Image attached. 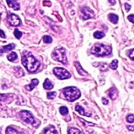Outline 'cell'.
<instances>
[{
  "label": "cell",
  "mask_w": 134,
  "mask_h": 134,
  "mask_svg": "<svg viewBox=\"0 0 134 134\" xmlns=\"http://www.w3.org/2000/svg\"><path fill=\"white\" fill-rule=\"evenodd\" d=\"M81 14H82V18L83 20H88L94 17L93 11L87 6H85L81 9Z\"/></svg>",
  "instance_id": "cell-8"
},
{
  "label": "cell",
  "mask_w": 134,
  "mask_h": 134,
  "mask_svg": "<svg viewBox=\"0 0 134 134\" xmlns=\"http://www.w3.org/2000/svg\"><path fill=\"white\" fill-rule=\"evenodd\" d=\"M22 64L29 72H35L39 69L40 63L35 58L30 52L25 51L22 56Z\"/></svg>",
  "instance_id": "cell-1"
},
{
  "label": "cell",
  "mask_w": 134,
  "mask_h": 134,
  "mask_svg": "<svg viewBox=\"0 0 134 134\" xmlns=\"http://www.w3.org/2000/svg\"><path fill=\"white\" fill-rule=\"evenodd\" d=\"M39 80L38 79H32L31 80V84H29V85H27L25 86V89H27V90L28 91H31L33 89H34L37 85L39 84Z\"/></svg>",
  "instance_id": "cell-11"
},
{
  "label": "cell",
  "mask_w": 134,
  "mask_h": 134,
  "mask_svg": "<svg viewBox=\"0 0 134 134\" xmlns=\"http://www.w3.org/2000/svg\"><path fill=\"white\" fill-rule=\"evenodd\" d=\"M102 102L104 105H107V103H108V100H107L106 98H102Z\"/></svg>",
  "instance_id": "cell-34"
},
{
  "label": "cell",
  "mask_w": 134,
  "mask_h": 134,
  "mask_svg": "<svg viewBox=\"0 0 134 134\" xmlns=\"http://www.w3.org/2000/svg\"><path fill=\"white\" fill-rule=\"evenodd\" d=\"M57 96V93L56 92H50V93H47V97L48 99H50V100H53Z\"/></svg>",
  "instance_id": "cell-24"
},
{
  "label": "cell",
  "mask_w": 134,
  "mask_h": 134,
  "mask_svg": "<svg viewBox=\"0 0 134 134\" xmlns=\"http://www.w3.org/2000/svg\"><path fill=\"white\" fill-rule=\"evenodd\" d=\"M63 93H64L66 100L70 102H73L74 100H76L81 96L79 89L74 86L64 88L63 89Z\"/></svg>",
  "instance_id": "cell-3"
},
{
  "label": "cell",
  "mask_w": 134,
  "mask_h": 134,
  "mask_svg": "<svg viewBox=\"0 0 134 134\" xmlns=\"http://www.w3.org/2000/svg\"><path fill=\"white\" fill-rule=\"evenodd\" d=\"M53 73L60 79H66L71 77V74L66 69L62 68H55L53 69Z\"/></svg>",
  "instance_id": "cell-5"
},
{
  "label": "cell",
  "mask_w": 134,
  "mask_h": 134,
  "mask_svg": "<svg viewBox=\"0 0 134 134\" xmlns=\"http://www.w3.org/2000/svg\"><path fill=\"white\" fill-rule=\"evenodd\" d=\"M6 133H20V132L16 131V129L12 128V127H8L6 131Z\"/></svg>",
  "instance_id": "cell-27"
},
{
  "label": "cell",
  "mask_w": 134,
  "mask_h": 134,
  "mask_svg": "<svg viewBox=\"0 0 134 134\" xmlns=\"http://www.w3.org/2000/svg\"><path fill=\"white\" fill-rule=\"evenodd\" d=\"M74 65L76 66V68H77V71L79 74H80L81 75H84L85 74H86V72H85V71L82 68V67L79 64V62H74Z\"/></svg>",
  "instance_id": "cell-17"
},
{
  "label": "cell",
  "mask_w": 134,
  "mask_h": 134,
  "mask_svg": "<svg viewBox=\"0 0 134 134\" xmlns=\"http://www.w3.org/2000/svg\"><path fill=\"white\" fill-rule=\"evenodd\" d=\"M128 20L132 22V23L134 24V14H131V15H129L128 16Z\"/></svg>",
  "instance_id": "cell-31"
},
{
  "label": "cell",
  "mask_w": 134,
  "mask_h": 134,
  "mask_svg": "<svg viewBox=\"0 0 134 134\" xmlns=\"http://www.w3.org/2000/svg\"><path fill=\"white\" fill-rule=\"evenodd\" d=\"M108 18L111 22H112L113 24H117L118 21V15H115L114 13H110L108 15Z\"/></svg>",
  "instance_id": "cell-16"
},
{
  "label": "cell",
  "mask_w": 134,
  "mask_h": 134,
  "mask_svg": "<svg viewBox=\"0 0 134 134\" xmlns=\"http://www.w3.org/2000/svg\"><path fill=\"white\" fill-rule=\"evenodd\" d=\"M20 116L21 119L25 122H27L28 124H34L35 122V120L34 117L32 116V114L28 111H21L20 112Z\"/></svg>",
  "instance_id": "cell-6"
},
{
  "label": "cell",
  "mask_w": 134,
  "mask_h": 134,
  "mask_svg": "<svg viewBox=\"0 0 134 134\" xmlns=\"http://www.w3.org/2000/svg\"><path fill=\"white\" fill-rule=\"evenodd\" d=\"M75 111H78L80 114L82 115H85V116H91V114H87V113H85V110L83 109V107H81L80 105H76L75 107Z\"/></svg>",
  "instance_id": "cell-13"
},
{
  "label": "cell",
  "mask_w": 134,
  "mask_h": 134,
  "mask_svg": "<svg viewBox=\"0 0 134 134\" xmlns=\"http://www.w3.org/2000/svg\"><path fill=\"white\" fill-rule=\"evenodd\" d=\"M14 74L17 77L20 78V77H22L24 75V72L21 67H14Z\"/></svg>",
  "instance_id": "cell-12"
},
{
  "label": "cell",
  "mask_w": 134,
  "mask_h": 134,
  "mask_svg": "<svg viewBox=\"0 0 134 134\" xmlns=\"http://www.w3.org/2000/svg\"><path fill=\"white\" fill-rule=\"evenodd\" d=\"M17 57H18L17 55L15 52H12V53H10L8 56H7V59H8L10 61H13V62L16 61Z\"/></svg>",
  "instance_id": "cell-19"
},
{
  "label": "cell",
  "mask_w": 134,
  "mask_h": 134,
  "mask_svg": "<svg viewBox=\"0 0 134 134\" xmlns=\"http://www.w3.org/2000/svg\"><path fill=\"white\" fill-rule=\"evenodd\" d=\"M52 57L55 61H59L62 64H67V57H66V51L65 49L63 47H60L55 49L52 53Z\"/></svg>",
  "instance_id": "cell-4"
},
{
  "label": "cell",
  "mask_w": 134,
  "mask_h": 134,
  "mask_svg": "<svg viewBox=\"0 0 134 134\" xmlns=\"http://www.w3.org/2000/svg\"><path fill=\"white\" fill-rule=\"evenodd\" d=\"M60 112L62 115H66L68 113V109L66 107H60Z\"/></svg>",
  "instance_id": "cell-23"
},
{
  "label": "cell",
  "mask_w": 134,
  "mask_h": 134,
  "mask_svg": "<svg viewBox=\"0 0 134 134\" xmlns=\"http://www.w3.org/2000/svg\"><path fill=\"white\" fill-rule=\"evenodd\" d=\"M100 70L103 71V72H106L107 71V68H108V65L106 64H100Z\"/></svg>",
  "instance_id": "cell-29"
},
{
  "label": "cell",
  "mask_w": 134,
  "mask_h": 134,
  "mask_svg": "<svg viewBox=\"0 0 134 134\" xmlns=\"http://www.w3.org/2000/svg\"><path fill=\"white\" fill-rule=\"evenodd\" d=\"M0 133H1V132H0Z\"/></svg>",
  "instance_id": "cell-38"
},
{
  "label": "cell",
  "mask_w": 134,
  "mask_h": 134,
  "mask_svg": "<svg viewBox=\"0 0 134 134\" xmlns=\"http://www.w3.org/2000/svg\"><path fill=\"white\" fill-rule=\"evenodd\" d=\"M127 122H130V123H133L134 122V115L133 114H129L127 116Z\"/></svg>",
  "instance_id": "cell-28"
},
{
  "label": "cell",
  "mask_w": 134,
  "mask_h": 134,
  "mask_svg": "<svg viewBox=\"0 0 134 134\" xmlns=\"http://www.w3.org/2000/svg\"><path fill=\"white\" fill-rule=\"evenodd\" d=\"M108 1H109V2L111 3V5H114L115 2H116V1H115V0H108Z\"/></svg>",
  "instance_id": "cell-37"
},
{
  "label": "cell",
  "mask_w": 134,
  "mask_h": 134,
  "mask_svg": "<svg viewBox=\"0 0 134 134\" xmlns=\"http://www.w3.org/2000/svg\"><path fill=\"white\" fill-rule=\"evenodd\" d=\"M91 53L96 57H104L111 53V48L109 46L103 45L100 43L95 44L91 49Z\"/></svg>",
  "instance_id": "cell-2"
},
{
  "label": "cell",
  "mask_w": 134,
  "mask_h": 134,
  "mask_svg": "<svg viewBox=\"0 0 134 134\" xmlns=\"http://www.w3.org/2000/svg\"><path fill=\"white\" fill-rule=\"evenodd\" d=\"M109 96L111 100H115L117 97V91L114 88H112L110 89L109 91Z\"/></svg>",
  "instance_id": "cell-18"
},
{
  "label": "cell",
  "mask_w": 134,
  "mask_h": 134,
  "mask_svg": "<svg viewBox=\"0 0 134 134\" xmlns=\"http://www.w3.org/2000/svg\"><path fill=\"white\" fill-rule=\"evenodd\" d=\"M125 8L126 11H129L130 9H131V6L128 4V3H125Z\"/></svg>",
  "instance_id": "cell-32"
},
{
  "label": "cell",
  "mask_w": 134,
  "mask_h": 134,
  "mask_svg": "<svg viewBox=\"0 0 134 134\" xmlns=\"http://www.w3.org/2000/svg\"><path fill=\"white\" fill-rule=\"evenodd\" d=\"M0 37H1V38H2V39H5L6 38V35H5L4 31H3L2 30H1V29H0Z\"/></svg>",
  "instance_id": "cell-33"
},
{
  "label": "cell",
  "mask_w": 134,
  "mask_h": 134,
  "mask_svg": "<svg viewBox=\"0 0 134 134\" xmlns=\"http://www.w3.org/2000/svg\"><path fill=\"white\" fill-rule=\"evenodd\" d=\"M6 2L9 7L13 9L14 10H20V4L17 2V0H6Z\"/></svg>",
  "instance_id": "cell-9"
},
{
  "label": "cell",
  "mask_w": 134,
  "mask_h": 134,
  "mask_svg": "<svg viewBox=\"0 0 134 134\" xmlns=\"http://www.w3.org/2000/svg\"><path fill=\"white\" fill-rule=\"evenodd\" d=\"M129 57L132 60V61H134V49L131 50L129 52Z\"/></svg>",
  "instance_id": "cell-30"
},
{
  "label": "cell",
  "mask_w": 134,
  "mask_h": 134,
  "mask_svg": "<svg viewBox=\"0 0 134 134\" xmlns=\"http://www.w3.org/2000/svg\"><path fill=\"white\" fill-rule=\"evenodd\" d=\"M14 48H15V44H10L5 46H2L1 49H0V55L3 53H7V52L11 51L12 50H13Z\"/></svg>",
  "instance_id": "cell-10"
},
{
  "label": "cell",
  "mask_w": 134,
  "mask_h": 134,
  "mask_svg": "<svg viewBox=\"0 0 134 134\" xmlns=\"http://www.w3.org/2000/svg\"><path fill=\"white\" fill-rule=\"evenodd\" d=\"M14 36L16 37L17 39H20L21 38V36H22V32H21L18 29H16L14 31Z\"/></svg>",
  "instance_id": "cell-26"
},
{
  "label": "cell",
  "mask_w": 134,
  "mask_h": 134,
  "mask_svg": "<svg viewBox=\"0 0 134 134\" xmlns=\"http://www.w3.org/2000/svg\"><path fill=\"white\" fill-rule=\"evenodd\" d=\"M69 134H74V133H82V132H81L79 129H78L76 128H70L68 129V132Z\"/></svg>",
  "instance_id": "cell-21"
},
{
  "label": "cell",
  "mask_w": 134,
  "mask_h": 134,
  "mask_svg": "<svg viewBox=\"0 0 134 134\" xmlns=\"http://www.w3.org/2000/svg\"><path fill=\"white\" fill-rule=\"evenodd\" d=\"M44 133H58V132L56 130L55 127L53 125H49L47 128H46L43 131Z\"/></svg>",
  "instance_id": "cell-15"
},
{
  "label": "cell",
  "mask_w": 134,
  "mask_h": 134,
  "mask_svg": "<svg viewBox=\"0 0 134 134\" xmlns=\"http://www.w3.org/2000/svg\"><path fill=\"white\" fill-rule=\"evenodd\" d=\"M43 42H46V43H51L52 42V41H53V39H52V38L49 35H45L43 37Z\"/></svg>",
  "instance_id": "cell-25"
},
{
  "label": "cell",
  "mask_w": 134,
  "mask_h": 134,
  "mask_svg": "<svg viewBox=\"0 0 134 134\" xmlns=\"http://www.w3.org/2000/svg\"><path fill=\"white\" fill-rule=\"evenodd\" d=\"M127 128H128V129L130 130V131H134V126H130V125H129V126H127Z\"/></svg>",
  "instance_id": "cell-35"
},
{
  "label": "cell",
  "mask_w": 134,
  "mask_h": 134,
  "mask_svg": "<svg viewBox=\"0 0 134 134\" xmlns=\"http://www.w3.org/2000/svg\"><path fill=\"white\" fill-rule=\"evenodd\" d=\"M43 4H44V6H46V4H48V5H46V6H50L51 3H50V2H46V1H45V2H43Z\"/></svg>",
  "instance_id": "cell-36"
},
{
  "label": "cell",
  "mask_w": 134,
  "mask_h": 134,
  "mask_svg": "<svg viewBox=\"0 0 134 134\" xmlns=\"http://www.w3.org/2000/svg\"><path fill=\"white\" fill-rule=\"evenodd\" d=\"M104 35H105V34H104L103 32H102V31H96V32H94V34H93L94 38H96V39H100L103 38Z\"/></svg>",
  "instance_id": "cell-20"
},
{
  "label": "cell",
  "mask_w": 134,
  "mask_h": 134,
  "mask_svg": "<svg viewBox=\"0 0 134 134\" xmlns=\"http://www.w3.org/2000/svg\"><path fill=\"white\" fill-rule=\"evenodd\" d=\"M118 62L117 60H114V61L110 64L109 67H110L111 69H113V70L117 69V68H118Z\"/></svg>",
  "instance_id": "cell-22"
},
{
  "label": "cell",
  "mask_w": 134,
  "mask_h": 134,
  "mask_svg": "<svg viewBox=\"0 0 134 134\" xmlns=\"http://www.w3.org/2000/svg\"><path fill=\"white\" fill-rule=\"evenodd\" d=\"M7 21H8L10 24L11 26H13V27H17V26H19L21 24V21L20 19V17L13 13H10L8 15Z\"/></svg>",
  "instance_id": "cell-7"
},
{
  "label": "cell",
  "mask_w": 134,
  "mask_h": 134,
  "mask_svg": "<svg viewBox=\"0 0 134 134\" xmlns=\"http://www.w3.org/2000/svg\"><path fill=\"white\" fill-rule=\"evenodd\" d=\"M43 87L45 89H48V90H50V89H52L53 88V84L52 83L49 79H46L43 83Z\"/></svg>",
  "instance_id": "cell-14"
}]
</instances>
